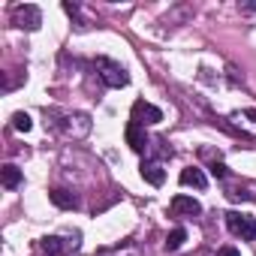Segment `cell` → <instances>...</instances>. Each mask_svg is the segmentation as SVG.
Wrapping results in <instances>:
<instances>
[{"label":"cell","mask_w":256,"mask_h":256,"mask_svg":"<svg viewBox=\"0 0 256 256\" xmlns=\"http://www.w3.org/2000/svg\"><path fill=\"white\" fill-rule=\"evenodd\" d=\"M96 72H100V78L108 84V88H126L130 84V76H126V70L118 64V60H112V58H96Z\"/></svg>","instance_id":"1"},{"label":"cell","mask_w":256,"mask_h":256,"mask_svg":"<svg viewBox=\"0 0 256 256\" xmlns=\"http://www.w3.org/2000/svg\"><path fill=\"white\" fill-rule=\"evenodd\" d=\"M226 226L232 235H238L241 241H256V220L241 214V211H229L226 214Z\"/></svg>","instance_id":"2"},{"label":"cell","mask_w":256,"mask_h":256,"mask_svg":"<svg viewBox=\"0 0 256 256\" xmlns=\"http://www.w3.org/2000/svg\"><path fill=\"white\" fill-rule=\"evenodd\" d=\"M12 24L22 28V30H36V28L42 24L40 6H34V4H18V6L12 10Z\"/></svg>","instance_id":"3"},{"label":"cell","mask_w":256,"mask_h":256,"mask_svg":"<svg viewBox=\"0 0 256 256\" xmlns=\"http://www.w3.org/2000/svg\"><path fill=\"white\" fill-rule=\"evenodd\" d=\"M163 120V112L145 100H136L133 108H130V124H139V126H151V124H160Z\"/></svg>","instance_id":"4"},{"label":"cell","mask_w":256,"mask_h":256,"mask_svg":"<svg viewBox=\"0 0 256 256\" xmlns=\"http://www.w3.org/2000/svg\"><path fill=\"white\" fill-rule=\"evenodd\" d=\"M169 211H172V217H193V214H199V211H202V205H199L193 196H184V193H178V196L172 199Z\"/></svg>","instance_id":"5"},{"label":"cell","mask_w":256,"mask_h":256,"mask_svg":"<svg viewBox=\"0 0 256 256\" xmlns=\"http://www.w3.org/2000/svg\"><path fill=\"white\" fill-rule=\"evenodd\" d=\"M124 139H126V145H130L136 154H145L148 151V136H145V126H139V124H126V133H124Z\"/></svg>","instance_id":"6"},{"label":"cell","mask_w":256,"mask_h":256,"mask_svg":"<svg viewBox=\"0 0 256 256\" xmlns=\"http://www.w3.org/2000/svg\"><path fill=\"white\" fill-rule=\"evenodd\" d=\"M142 178H145L151 187H160V184L166 181V172H163V166H160L157 160H145V163H142Z\"/></svg>","instance_id":"7"},{"label":"cell","mask_w":256,"mask_h":256,"mask_svg":"<svg viewBox=\"0 0 256 256\" xmlns=\"http://www.w3.org/2000/svg\"><path fill=\"white\" fill-rule=\"evenodd\" d=\"M184 187H196V190H205L208 187V178H205V172L202 169H196V166H190V169H181V178H178Z\"/></svg>","instance_id":"8"},{"label":"cell","mask_w":256,"mask_h":256,"mask_svg":"<svg viewBox=\"0 0 256 256\" xmlns=\"http://www.w3.org/2000/svg\"><path fill=\"white\" fill-rule=\"evenodd\" d=\"M48 199H52V202H54L58 208H66V211L78 205V199H76V196H72L70 190H64V187H54V190L48 193Z\"/></svg>","instance_id":"9"},{"label":"cell","mask_w":256,"mask_h":256,"mask_svg":"<svg viewBox=\"0 0 256 256\" xmlns=\"http://www.w3.org/2000/svg\"><path fill=\"white\" fill-rule=\"evenodd\" d=\"M0 181H4V187H6V190H16V187L22 184V169H18V166H12V163H6L4 169H0Z\"/></svg>","instance_id":"10"},{"label":"cell","mask_w":256,"mask_h":256,"mask_svg":"<svg viewBox=\"0 0 256 256\" xmlns=\"http://www.w3.org/2000/svg\"><path fill=\"white\" fill-rule=\"evenodd\" d=\"M187 241V229H172L169 235H166V250H181V244Z\"/></svg>","instance_id":"11"},{"label":"cell","mask_w":256,"mask_h":256,"mask_svg":"<svg viewBox=\"0 0 256 256\" xmlns=\"http://www.w3.org/2000/svg\"><path fill=\"white\" fill-rule=\"evenodd\" d=\"M12 126H16V130H22V133H28L30 126H34V120H30L28 112H16V114H12Z\"/></svg>","instance_id":"12"},{"label":"cell","mask_w":256,"mask_h":256,"mask_svg":"<svg viewBox=\"0 0 256 256\" xmlns=\"http://www.w3.org/2000/svg\"><path fill=\"white\" fill-rule=\"evenodd\" d=\"M42 250L48 256H60L64 253V244H60V238H42Z\"/></svg>","instance_id":"13"},{"label":"cell","mask_w":256,"mask_h":256,"mask_svg":"<svg viewBox=\"0 0 256 256\" xmlns=\"http://www.w3.org/2000/svg\"><path fill=\"white\" fill-rule=\"evenodd\" d=\"M211 175H214V178H226V175H229V169H226L223 163H214V166H211Z\"/></svg>","instance_id":"14"},{"label":"cell","mask_w":256,"mask_h":256,"mask_svg":"<svg viewBox=\"0 0 256 256\" xmlns=\"http://www.w3.org/2000/svg\"><path fill=\"white\" fill-rule=\"evenodd\" d=\"M217 256H241V253H238L235 247H220V250H217Z\"/></svg>","instance_id":"15"}]
</instances>
